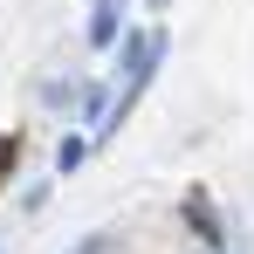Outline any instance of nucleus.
<instances>
[{"mask_svg":"<svg viewBox=\"0 0 254 254\" xmlns=\"http://www.w3.org/2000/svg\"><path fill=\"white\" fill-rule=\"evenodd\" d=\"M158 55H165V28H137V35H124V89H130V96L151 83Z\"/></svg>","mask_w":254,"mask_h":254,"instance_id":"nucleus-1","label":"nucleus"},{"mask_svg":"<svg viewBox=\"0 0 254 254\" xmlns=\"http://www.w3.org/2000/svg\"><path fill=\"white\" fill-rule=\"evenodd\" d=\"M124 7H130V0H96V7H89V42H96V48H110V42H117Z\"/></svg>","mask_w":254,"mask_h":254,"instance_id":"nucleus-2","label":"nucleus"},{"mask_svg":"<svg viewBox=\"0 0 254 254\" xmlns=\"http://www.w3.org/2000/svg\"><path fill=\"white\" fill-rule=\"evenodd\" d=\"M83 117H89L96 130L110 124V96H103V89H83Z\"/></svg>","mask_w":254,"mask_h":254,"instance_id":"nucleus-3","label":"nucleus"},{"mask_svg":"<svg viewBox=\"0 0 254 254\" xmlns=\"http://www.w3.org/2000/svg\"><path fill=\"white\" fill-rule=\"evenodd\" d=\"M55 165H62V172L83 165V137H62V144H55Z\"/></svg>","mask_w":254,"mask_h":254,"instance_id":"nucleus-4","label":"nucleus"},{"mask_svg":"<svg viewBox=\"0 0 254 254\" xmlns=\"http://www.w3.org/2000/svg\"><path fill=\"white\" fill-rule=\"evenodd\" d=\"M76 254H117V241H110V234H89V241H83Z\"/></svg>","mask_w":254,"mask_h":254,"instance_id":"nucleus-5","label":"nucleus"},{"mask_svg":"<svg viewBox=\"0 0 254 254\" xmlns=\"http://www.w3.org/2000/svg\"><path fill=\"white\" fill-rule=\"evenodd\" d=\"M151 7H172V0H151Z\"/></svg>","mask_w":254,"mask_h":254,"instance_id":"nucleus-6","label":"nucleus"}]
</instances>
